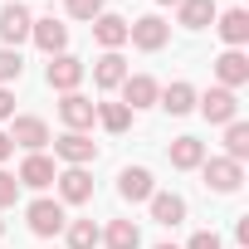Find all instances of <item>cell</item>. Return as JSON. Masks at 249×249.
<instances>
[{
  "mask_svg": "<svg viewBox=\"0 0 249 249\" xmlns=\"http://www.w3.org/2000/svg\"><path fill=\"white\" fill-rule=\"evenodd\" d=\"M10 152H15V142H10V132H0V161H5Z\"/></svg>",
  "mask_w": 249,
  "mask_h": 249,
  "instance_id": "obj_33",
  "label": "cell"
},
{
  "mask_svg": "<svg viewBox=\"0 0 249 249\" xmlns=\"http://www.w3.org/2000/svg\"><path fill=\"white\" fill-rule=\"evenodd\" d=\"M234 239L249 249V215H239V225H234Z\"/></svg>",
  "mask_w": 249,
  "mask_h": 249,
  "instance_id": "obj_32",
  "label": "cell"
},
{
  "mask_svg": "<svg viewBox=\"0 0 249 249\" xmlns=\"http://www.w3.org/2000/svg\"><path fill=\"white\" fill-rule=\"evenodd\" d=\"M225 157L230 161H244L249 157V122H225Z\"/></svg>",
  "mask_w": 249,
  "mask_h": 249,
  "instance_id": "obj_24",
  "label": "cell"
},
{
  "mask_svg": "<svg viewBox=\"0 0 249 249\" xmlns=\"http://www.w3.org/2000/svg\"><path fill=\"white\" fill-rule=\"evenodd\" d=\"M127 39H132L142 54H157V49H166L171 25H166L161 15H142V20H132V25H127Z\"/></svg>",
  "mask_w": 249,
  "mask_h": 249,
  "instance_id": "obj_1",
  "label": "cell"
},
{
  "mask_svg": "<svg viewBox=\"0 0 249 249\" xmlns=\"http://www.w3.org/2000/svg\"><path fill=\"white\" fill-rule=\"evenodd\" d=\"M59 117H64V127H69V132H88V127H93V117H98V103L83 98V93H64Z\"/></svg>",
  "mask_w": 249,
  "mask_h": 249,
  "instance_id": "obj_6",
  "label": "cell"
},
{
  "mask_svg": "<svg viewBox=\"0 0 249 249\" xmlns=\"http://www.w3.org/2000/svg\"><path fill=\"white\" fill-rule=\"evenodd\" d=\"M186 249H220V234H215V230H200V234H191Z\"/></svg>",
  "mask_w": 249,
  "mask_h": 249,
  "instance_id": "obj_30",
  "label": "cell"
},
{
  "mask_svg": "<svg viewBox=\"0 0 249 249\" xmlns=\"http://www.w3.org/2000/svg\"><path fill=\"white\" fill-rule=\"evenodd\" d=\"M10 142L25 147V152H39V147L49 142V122H44V117H30V112L15 117V122H10Z\"/></svg>",
  "mask_w": 249,
  "mask_h": 249,
  "instance_id": "obj_10",
  "label": "cell"
},
{
  "mask_svg": "<svg viewBox=\"0 0 249 249\" xmlns=\"http://www.w3.org/2000/svg\"><path fill=\"white\" fill-rule=\"evenodd\" d=\"M25 220H30V230H35L39 239H49V234H59V230L69 225V215H64L59 200H35V205L25 210Z\"/></svg>",
  "mask_w": 249,
  "mask_h": 249,
  "instance_id": "obj_4",
  "label": "cell"
},
{
  "mask_svg": "<svg viewBox=\"0 0 249 249\" xmlns=\"http://www.w3.org/2000/svg\"><path fill=\"white\" fill-rule=\"evenodd\" d=\"M54 157H64L69 166H88V161H98V142L83 137V132H64L54 142Z\"/></svg>",
  "mask_w": 249,
  "mask_h": 249,
  "instance_id": "obj_9",
  "label": "cell"
},
{
  "mask_svg": "<svg viewBox=\"0 0 249 249\" xmlns=\"http://www.w3.org/2000/svg\"><path fill=\"white\" fill-rule=\"evenodd\" d=\"M196 103H200L205 122H234V117H239V98H234L230 88H205Z\"/></svg>",
  "mask_w": 249,
  "mask_h": 249,
  "instance_id": "obj_7",
  "label": "cell"
},
{
  "mask_svg": "<svg viewBox=\"0 0 249 249\" xmlns=\"http://www.w3.org/2000/svg\"><path fill=\"white\" fill-rule=\"evenodd\" d=\"M157 249H181V244H157Z\"/></svg>",
  "mask_w": 249,
  "mask_h": 249,
  "instance_id": "obj_35",
  "label": "cell"
},
{
  "mask_svg": "<svg viewBox=\"0 0 249 249\" xmlns=\"http://www.w3.org/2000/svg\"><path fill=\"white\" fill-rule=\"evenodd\" d=\"M215 78H220V88H239V83H249V59L239 54V49H225L220 59H215Z\"/></svg>",
  "mask_w": 249,
  "mask_h": 249,
  "instance_id": "obj_14",
  "label": "cell"
},
{
  "mask_svg": "<svg viewBox=\"0 0 249 249\" xmlns=\"http://www.w3.org/2000/svg\"><path fill=\"white\" fill-rule=\"evenodd\" d=\"M54 176H59V171H54V161H49L44 152H30V157L20 161V176H15V181H20V186H30V191H44V186H54Z\"/></svg>",
  "mask_w": 249,
  "mask_h": 249,
  "instance_id": "obj_13",
  "label": "cell"
},
{
  "mask_svg": "<svg viewBox=\"0 0 249 249\" xmlns=\"http://www.w3.org/2000/svg\"><path fill=\"white\" fill-rule=\"evenodd\" d=\"M215 30H220V39H225L230 49H239V44L249 39V15H244V10H225Z\"/></svg>",
  "mask_w": 249,
  "mask_h": 249,
  "instance_id": "obj_22",
  "label": "cell"
},
{
  "mask_svg": "<svg viewBox=\"0 0 249 249\" xmlns=\"http://www.w3.org/2000/svg\"><path fill=\"white\" fill-rule=\"evenodd\" d=\"M0 234H5V220H0Z\"/></svg>",
  "mask_w": 249,
  "mask_h": 249,
  "instance_id": "obj_36",
  "label": "cell"
},
{
  "mask_svg": "<svg viewBox=\"0 0 249 249\" xmlns=\"http://www.w3.org/2000/svg\"><path fill=\"white\" fill-rule=\"evenodd\" d=\"M25 73V59H20V49H0V88L5 83H15Z\"/></svg>",
  "mask_w": 249,
  "mask_h": 249,
  "instance_id": "obj_27",
  "label": "cell"
},
{
  "mask_svg": "<svg viewBox=\"0 0 249 249\" xmlns=\"http://www.w3.org/2000/svg\"><path fill=\"white\" fill-rule=\"evenodd\" d=\"M69 15H73V20H88V25H93V20L103 15V0H69Z\"/></svg>",
  "mask_w": 249,
  "mask_h": 249,
  "instance_id": "obj_28",
  "label": "cell"
},
{
  "mask_svg": "<svg viewBox=\"0 0 249 249\" xmlns=\"http://www.w3.org/2000/svg\"><path fill=\"white\" fill-rule=\"evenodd\" d=\"M103 244H107V249H142V230H137L132 220H112V225L103 230Z\"/></svg>",
  "mask_w": 249,
  "mask_h": 249,
  "instance_id": "obj_21",
  "label": "cell"
},
{
  "mask_svg": "<svg viewBox=\"0 0 249 249\" xmlns=\"http://www.w3.org/2000/svg\"><path fill=\"white\" fill-rule=\"evenodd\" d=\"M54 181H59V205H83V200H93V176H88L83 166H69V171H59Z\"/></svg>",
  "mask_w": 249,
  "mask_h": 249,
  "instance_id": "obj_8",
  "label": "cell"
},
{
  "mask_svg": "<svg viewBox=\"0 0 249 249\" xmlns=\"http://www.w3.org/2000/svg\"><path fill=\"white\" fill-rule=\"evenodd\" d=\"M83 59H73V54H54V64L44 69V78H49V88H59V93H78V83H83Z\"/></svg>",
  "mask_w": 249,
  "mask_h": 249,
  "instance_id": "obj_3",
  "label": "cell"
},
{
  "mask_svg": "<svg viewBox=\"0 0 249 249\" xmlns=\"http://www.w3.org/2000/svg\"><path fill=\"white\" fill-rule=\"evenodd\" d=\"M15 200H20V181H15L10 171H0V210L15 205Z\"/></svg>",
  "mask_w": 249,
  "mask_h": 249,
  "instance_id": "obj_29",
  "label": "cell"
},
{
  "mask_svg": "<svg viewBox=\"0 0 249 249\" xmlns=\"http://www.w3.org/2000/svg\"><path fill=\"white\" fill-rule=\"evenodd\" d=\"M93 39H98L107 54H117L122 44H127V20H122V15H107V10H103V15L93 20Z\"/></svg>",
  "mask_w": 249,
  "mask_h": 249,
  "instance_id": "obj_16",
  "label": "cell"
},
{
  "mask_svg": "<svg viewBox=\"0 0 249 249\" xmlns=\"http://www.w3.org/2000/svg\"><path fill=\"white\" fill-rule=\"evenodd\" d=\"M30 25H35V15L20 5V0L0 10V39H5V49H15L20 39H30Z\"/></svg>",
  "mask_w": 249,
  "mask_h": 249,
  "instance_id": "obj_11",
  "label": "cell"
},
{
  "mask_svg": "<svg viewBox=\"0 0 249 249\" xmlns=\"http://www.w3.org/2000/svg\"><path fill=\"white\" fill-rule=\"evenodd\" d=\"M166 157H171V166H176V171H196V166L205 161V142H196V137H176Z\"/></svg>",
  "mask_w": 249,
  "mask_h": 249,
  "instance_id": "obj_18",
  "label": "cell"
},
{
  "mask_svg": "<svg viewBox=\"0 0 249 249\" xmlns=\"http://www.w3.org/2000/svg\"><path fill=\"white\" fill-rule=\"evenodd\" d=\"M200 171H205V186L220 191V196H234L239 181H244V166L230 161V157H210V161H200Z\"/></svg>",
  "mask_w": 249,
  "mask_h": 249,
  "instance_id": "obj_2",
  "label": "cell"
},
{
  "mask_svg": "<svg viewBox=\"0 0 249 249\" xmlns=\"http://www.w3.org/2000/svg\"><path fill=\"white\" fill-rule=\"evenodd\" d=\"M64 234H69V249H98V244H103V230H98L93 220H69Z\"/></svg>",
  "mask_w": 249,
  "mask_h": 249,
  "instance_id": "obj_23",
  "label": "cell"
},
{
  "mask_svg": "<svg viewBox=\"0 0 249 249\" xmlns=\"http://www.w3.org/2000/svg\"><path fill=\"white\" fill-rule=\"evenodd\" d=\"M152 191H157V186H152V171H147V166H127V171L117 176V196L132 200V205H137V200H152Z\"/></svg>",
  "mask_w": 249,
  "mask_h": 249,
  "instance_id": "obj_15",
  "label": "cell"
},
{
  "mask_svg": "<svg viewBox=\"0 0 249 249\" xmlns=\"http://www.w3.org/2000/svg\"><path fill=\"white\" fill-rule=\"evenodd\" d=\"M5 117H15V98H10V88H0V122Z\"/></svg>",
  "mask_w": 249,
  "mask_h": 249,
  "instance_id": "obj_31",
  "label": "cell"
},
{
  "mask_svg": "<svg viewBox=\"0 0 249 249\" xmlns=\"http://www.w3.org/2000/svg\"><path fill=\"white\" fill-rule=\"evenodd\" d=\"M157 5H181V0H157Z\"/></svg>",
  "mask_w": 249,
  "mask_h": 249,
  "instance_id": "obj_34",
  "label": "cell"
},
{
  "mask_svg": "<svg viewBox=\"0 0 249 249\" xmlns=\"http://www.w3.org/2000/svg\"><path fill=\"white\" fill-rule=\"evenodd\" d=\"M157 103H161L171 117H181V112H191V107H196V88H191V83H171Z\"/></svg>",
  "mask_w": 249,
  "mask_h": 249,
  "instance_id": "obj_25",
  "label": "cell"
},
{
  "mask_svg": "<svg viewBox=\"0 0 249 249\" xmlns=\"http://www.w3.org/2000/svg\"><path fill=\"white\" fill-rule=\"evenodd\" d=\"M152 220L166 225V230H176V225L186 220V200H181L176 191H152Z\"/></svg>",
  "mask_w": 249,
  "mask_h": 249,
  "instance_id": "obj_17",
  "label": "cell"
},
{
  "mask_svg": "<svg viewBox=\"0 0 249 249\" xmlns=\"http://www.w3.org/2000/svg\"><path fill=\"white\" fill-rule=\"evenodd\" d=\"M176 15H181V25H186V30H205L220 10H215V0H181Z\"/></svg>",
  "mask_w": 249,
  "mask_h": 249,
  "instance_id": "obj_20",
  "label": "cell"
},
{
  "mask_svg": "<svg viewBox=\"0 0 249 249\" xmlns=\"http://www.w3.org/2000/svg\"><path fill=\"white\" fill-rule=\"evenodd\" d=\"M98 122H103L107 132H127L132 127V112L122 107V103H98Z\"/></svg>",
  "mask_w": 249,
  "mask_h": 249,
  "instance_id": "obj_26",
  "label": "cell"
},
{
  "mask_svg": "<svg viewBox=\"0 0 249 249\" xmlns=\"http://www.w3.org/2000/svg\"><path fill=\"white\" fill-rule=\"evenodd\" d=\"M30 39L54 59V54H64V44H69V25H59L54 15H44V20H35V25H30Z\"/></svg>",
  "mask_w": 249,
  "mask_h": 249,
  "instance_id": "obj_12",
  "label": "cell"
},
{
  "mask_svg": "<svg viewBox=\"0 0 249 249\" xmlns=\"http://www.w3.org/2000/svg\"><path fill=\"white\" fill-rule=\"evenodd\" d=\"M157 98H161L157 78H147V73H127V78H122V107H127V112H142Z\"/></svg>",
  "mask_w": 249,
  "mask_h": 249,
  "instance_id": "obj_5",
  "label": "cell"
},
{
  "mask_svg": "<svg viewBox=\"0 0 249 249\" xmlns=\"http://www.w3.org/2000/svg\"><path fill=\"white\" fill-rule=\"evenodd\" d=\"M122 78H127V64H122V54H103L93 64V83L107 93V88H122Z\"/></svg>",
  "mask_w": 249,
  "mask_h": 249,
  "instance_id": "obj_19",
  "label": "cell"
}]
</instances>
